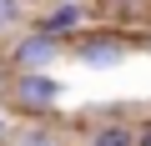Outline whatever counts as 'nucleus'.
I'll return each instance as SVG.
<instances>
[{"mask_svg":"<svg viewBox=\"0 0 151 146\" xmlns=\"http://www.w3.org/2000/svg\"><path fill=\"white\" fill-rule=\"evenodd\" d=\"M141 40H146V45H151V30H146V35H141Z\"/></svg>","mask_w":151,"mask_h":146,"instance_id":"9d476101","label":"nucleus"},{"mask_svg":"<svg viewBox=\"0 0 151 146\" xmlns=\"http://www.w3.org/2000/svg\"><path fill=\"white\" fill-rule=\"evenodd\" d=\"M30 25H40L45 35H55V40H76L86 25H91V5H81V0H45V5L30 15Z\"/></svg>","mask_w":151,"mask_h":146,"instance_id":"20e7f679","label":"nucleus"},{"mask_svg":"<svg viewBox=\"0 0 151 146\" xmlns=\"http://www.w3.org/2000/svg\"><path fill=\"white\" fill-rule=\"evenodd\" d=\"M5 76H10V60H5V50H0V86H5Z\"/></svg>","mask_w":151,"mask_h":146,"instance_id":"1a4fd4ad","label":"nucleus"},{"mask_svg":"<svg viewBox=\"0 0 151 146\" xmlns=\"http://www.w3.org/2000/svg\"><path fill=\"white\" fill-rule=\"evenodd\" d=\"M65 101V81L55 70H10L0 86V106L10 121H50Z\"/></svg>","mask_w":151,"mask_h":146,"instance_id":"f257e3e1","label":"nucleus"},{"mask_svg":"<svg viewBox=\"0 0 151 146\" xmlns=\"http://www.w3.org/2000/svg\"><path fill=\"white\" fill-rule=\"evenodd\" d=\"M60 55H70V45L55 40V35H45L40 25H25V30L10 40V50H5L10 70H50Z\"/></svg>","mask_w":151,"mask_h":146,"instance_id":"7ed1b4c3","label":"nucleus"},{"mask_svg":"<svg viewBox=\"0 0 151 146\" xmlns=\"http://www.w3.org/2000/svg\"><path fill=\"white\" fill-rule=\"evenodd\" d=\"M86 146H136V126L111 111L106 121H96V126L86 131Z\"/></svg>","mask_w":151,"mask_h":146,"instance_id":"423d86ee","label":"nucleus"},{"mask_svg":"<svg viewBox=\"0 0 151 146\" xmlns=\"http://www.w3.org/2000/svg\"><path fill=\"white\" fill-rule=\"evenodd\" d=\"M136 146H151V121H141V126H136Z\"/></svg>","mask_w":151,"mask_h":146,"instance_id":"6e6552de","label":"nucleus"},{"mask_svg":"<svg viewBox=\"0 0 151 146\" xmlns=\"http://www.w3.org/2000/svg\"><path fill=\"white\" fill-rule=\"evenodd\" d=\"M5 146H65V131L55 126V116L50 121H15Z\"/></svg>","mask_w":151,"mask_h":146,"instance_id":"39448f33","label":"nucleus"},{"mask_svg":"<svg viewBox=\"0 0 151 146\" xmlns=\"http://www.w3.org/2000/svg\"><path fill=\"white\" fill-rule=\"evenodd\" d=\"M81 5H91V0H81Z\"/></svg>","mask_w":151,"mask_h":146,"instance_id":"9b49d317","label":"nucleus"},{"mask_svg":"<svg viewBox=\"0 0 151 146\" xmlns=\"http://www.w3.org/2000/svg\"><path fill=\"white\" fill-rule=\"evenodd\" d=\"M30 25V0H0V35Z\"/></svg>","mask_w":151,"mask_h":146,"instance_id":"0eeeda50","label":"nucleus"},{"mask_svg":"<svg viewBox=\"0 0 151 146\" xmlns=\"http://www.w3.org/2000/svg\"><path fill=\"white\" fill-rule=\"evenodd\" d=\"M70 55L81 60L86 70H116L131 55V35L121 25H86L81 35L70 40Z\"/></svg>","mask_w":151,"mask_h":146,"instance_id":"f03ea898","label":"nucleus"}]
</instances>
